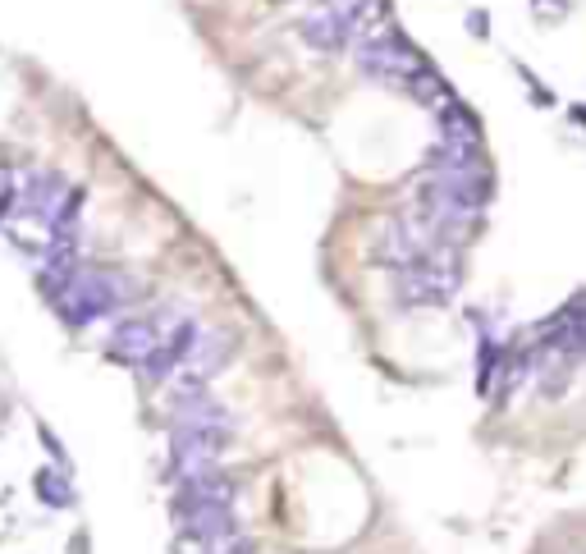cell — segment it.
Segmentation results:
<instances>
[{
	"label": "cell",
	"mask_w": 586,
	"mask_h": 554,
	"mask_svg": "<svg viewBox=\"0 0 586 554\" xmlns=\"http://www.w3.org/2000/svg\"><path fill=\"white\" fill-rule=\"evenodd\" d=\"M51 303L69 326H87V321L120 312V307L129 303V280L115 271H78Z\"/></svg>",
	"instance_id": "3"
},
{
	"label": "cell",
	"mask_w": 586,
	"mask_h": 554,
	"mask_svg": "<svg viewBox=\"0 0 586 554\" xmlns=\"http://www.w3.org/2000/svg\"><path fill=\"white\" fill-rule=\"evenodd\" d=\"M33 490H37V500L51 504V509H69L74 504V486L65 481V472H55V468H42L33 477Z\"/></svg>",
	"instance_id": "14"
},
{
	"label": "cell",
	"mask_w": 586,
	"mask_h": 554,
	"mask_svg": "<svg viewBox=\"0 0 586 554\" xmlns=\"http://www.w3.org/2000/svg\"><path fill=\"white\" fill-rule=\"evenodd\" d=\"M229 435L234 431H211V426H174L170 431V472L174 481L197 477V472H211L225 454Z\"/></svg>",
	"instance_id": "5"
},
{
	"label": "cell",
	"mask_w": 586,
	"mask_h": 554,
	"mask_svg": "<svg viewBox=\"0 0 586 554\" xmlns=\"http://www.w3.org/2000/svg\"><path fill=\"white\" fill-rule=\"evenodd\" d=\"M10 202H14V188H10V165L0 161V211L10 207Z\"/></svg>",
	"instance_id": "18"
},
{
	"label": "cell",
	"mask_w": 586,
	"mask_h": 554,
	"mask_svg": "<svg viewBox=\"0 0 586 554\" xmlns=\"http://www.w3.org/2000/svg\"><path fill=\"white\" fill-rule=\"evenodd\" d=\"M179 532L184 536H225V532H239L234 527V509H188V513H174Z\"/></svg>",
	"instance_id": "11"
},
{
	"label": "cell",
	"mask_w": 586,
	"mask_h": 554,
	"mask_svg": "<svg viewBox=\"0 0 586 554\" xmlns=\"http://www.w3.org/2000/svg\"><path fill=\"white\" fill-rule=\"evenodd\" d=\"M174 426H211V431H234V417H229L225 403L207 399V394H193V399L174 403Z\"/></svg>",
	"instance_id": "10"
},
{
	"label": "cell",
	"mask_w": 586,
	"mask_h": 554,
	"mask_svg": "<svg viewBox=\"0 0 586 554\" xmlns=\"http://www.w3.org/2000/svg\"><path fill=\"white\" fill-rule=\"evenodd\" d=\"M353 55H358L362 74L376 78V83H390V87H408L413 83V74H422L426 69V60L413 51V42H408L390 19L376 23L371 33H362L358 46H353Z\"/></svg>",
	"instance_id": "2"
},
{
	"label": "cell",
	"mask_w": 586,
	"mask_h": 554,
	"mask_svg": "<svg viewBox=\"0 0 586 554\" xmlns=\"http://www.w3.org/2000/svg\"><path fill=\"white\" fill-rule=\"evenodd\" d=\"M467 33H472V37H486V33H490L486 10H472V14H467Z\"/></svg>",
	"instance_id": "17"
},
{
	"label": "cell",
	"mask_w": 586,
	"mask_h": 554,
	"mask_svg": "<svg viewBox=\"0 0 586 554\" xmlns=\"http://www.w3.org/2000/svg\"><path fill=\"white\" fill-rule=\"evenodd\" d=\"M582 307H586V298H582Z\"/></svg>",
	"instance_id": "19"
},
{
	"label": "cell",
	"mask_w": 586,
	"mask_h": 554,
	"mask_svg": "<svg viewBox=\"0 0 586 554\" xmlns=\"http://www.w3.org/2000/svg\"><path fill=\"white\" fill-rule=\"evenodd\" d=\"M408 92H413L417 101H422V106H431L435 115H440V110H449L454 106V92H449V83L440 74H435L431 65L422 69V74H413V83H408Z\"/></svg>",
	"instance_id": "13"
},
{
	"label": "cell",
	"mask_w": 586,
	"mask_h": 554,
	"mask_svg": "<svg viewBox=\"0 0 586 554\" xmlns=\"http://www.w3.org/2000/svg\"><path fill=\"white\" fill-rule=\"evenodd\" d=\"M69 193L74 188H65V179L60 174H28V184H23V211H37L42 220H60V211H65V202H69Z\"/></svg>",
	"instance_id": "9"
},
{
	"label": "cell",
	"mask_w": 586,
	"mask_h": 554,
	"mask_svg": "<svg viewBox=\"0 0 586 554\" xmlns=\"http://www.w3.org/2000/svg\"><path fill=\"white\" fill-rule=\"evenodd\" d=\"M568 5H573V0H532V14L545 23H554V19H564L568 14Z\"/></svg>",
	"instance_id": "15"
},
{
	"label": "cell",
	"mask_w": 586,
	"mask_h": 554,
	"mask_svg": "<svg viewBox=\"0 0 586 554\" xmlns=\"http://www.w3.org/2000/svg\"><path fill=\"white\" fill-rule=\"evenodd\" d=\"M229 358H234V335H225V330H197L193 348H188L179 371H174V385H170L174 403L207 390V381L220 376V367H225Z\"/></svg>",
	"instance_id": "4"
},
{
	"label": "cell",
	"mask_w": 586,
	"mask_h": 554,
	"mask_svg": "<svg viewBox=\"0 0 586 554\" xmlns=\"http://www.w3.org/2000/svg\"><path fill=\"white\" fill-rule=\"evenodd\" d=\"M161 330L152 326V321H120V326L110 330L106 339V358L120 362V367H147V362L156 358V348H161Z\"/></svg>",
	"instance_id": "6"
},
{
	"label": "cell",
	"mask_w": 586,
	"mask_h": 554,
	"mask_svg": "<svg viewBox=\"0 0 586 554\" xmlns=\"http://www.w3.org/2000/svg\"><path fill=\"white\" fill-rule=\"evenodd\" d=\"M440 138H445V142H463V147H481L477 115H472L463 101H454L449 110H440Z\"/></svg>",
	"instance_id": "12"
},
{
	"label": "cell",
	"mask_w": 586,
	"mask_h": 554,
	"mask_svg": "<svg viewBox=\"0 0 586 554\" xmlns=\"http://www.w3.org/2000/svg\"><path fill=\"white\" fill-rule=\"evenodd\" d=\"M298 33H303V42L312 46V51L335 55V51H344V46L353 42V23H348L344 14L326 0V5H316V10H307L303 19H298Z\"/></svg>",
	"instance_id": "7"
},
{
	"label": "cell",
	"mask_w": 586,
	"mask_h": 554,
	"mask_svg": "<svg viewBox=\"0 0 586 554\" xmlns=\"http://www.w3.org/2000/svg\"><path fill=\"white\" fill-rule=\"evenodd\" d=\"M280 5H284V0H280Z\"/></svg>",
	"instance_id": "20"
},
{
	"label": "cell",
	"mask_w": 586,
	"mask_h": 554,
	"mask_svg": "<svg viewBox=\"0 0 586 554\" xmlns=\"http://www.w3.org/2000/svg\"><path fill=\"white\" fill-rule=\"evenodd\" d=\"M458 284H463V266H458L454 243H440L422 261L394 271V294L403 307H445L458 294Z\"/></svg>",
	"instance_id": "1"
},
{
	"label": "cell",
	"mask_w": 586,
	"mask_h": 554,
	"mask_svg": "<svg viewBox=\"0 0 586 554\" xmlns=\"http://www.w3.org/2000/svg\"><path fill=\"white\" fill-rule=\"evenodd\" d=\"M174 513H188V509H234V481L220 477L216 468L211 472H197V477H184L179 490H174Z\"/></svg>",
	"instance_id": "8"
},
{
	"label": "cell",
	"mask_w": 586,
	"mask_h": 554,
	"mask_svg": "<svg viewBox=\"0 0 586 554\" xmlns=\"http://www.w3.org/2000/svg\"><path fill=\"white\" fill-rule=\"evenodd\" d=\"M518 74L527 78V92H532V101H536V106H554V97H550V92H545V87H541V78H532V74H527V69H522V65H518Z\"/></svg>",
	"instance_id": "16"
}]
</instances>
